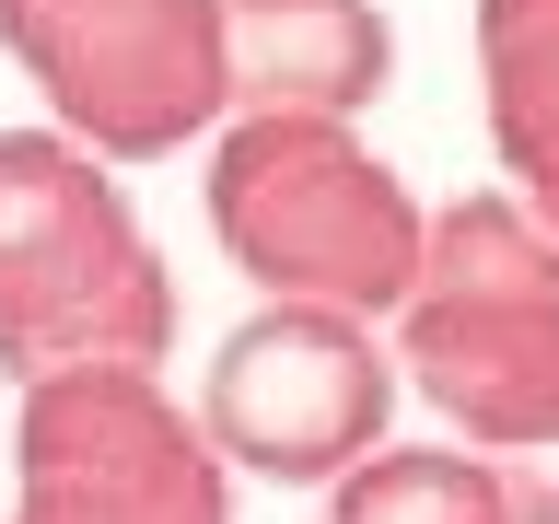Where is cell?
<instances>
[{"mask_svg":"<svg viewBox=\"0 0 559 524\" xmlns=\"http://www.w3.org/2000/svg\"><path fill=\"white\" fill-rule=\"evenodd\" d=\"M175 349V279L117 164L59 129H0V373H152Z\"/></svg>","mask_w":559,"mask_h":524,"instance_id":"1","label":"cell"},{"mask_svg":"<svg viewBox=\"0 0 559 524\" xmlns=\"http://www.w3.org/2000/svg\"><path fill=\"white\" fill-rule=\"evenodd\" d=\"M384 349H396V384H419L478 466L559 443V234L513 187L431 210Z\"/></svg>","mask_w":559,"mask_h":524,"instance_id":"2","label":"cell"},{"mask_svg":"<svg viewBox=\"0 0 559 524\" xmlns=\"http://www.w3.org/2000/svg\"><path fill=\"white\" fill-rule=\"evenodd\" d=\"M408 175L349 117H234L210 152V234L257 279V303H326V314H396L419 279Z\"/></svg>","mask_w":559,"mask_h":524,"instance_id":"3","label":"cell"},{"mask_svg":"<svg viewBox=\"0 0 559 524\" xmlns=\"http://www.w3.org/2000/svg\"><path fill=\"white\" fill-rule=\"evenodd\" d=\"M0 47L94 164H164L234 117L222 0H0Z\"/></svg>","mask_w":559,"mask_h":524,"instance_id":"4","label":"cell"},{"mask_svg":"<svg viewBox=\"0 0 559 524\" xmlns=\"http://www.w3.org/2000/svg\"><path fill=\"white\" fill-rule=\"evenodd\" d=\"M12 524H234V466L164 373H47L12 408Z\"/></svg>","mask_w":559,"mask_h":524,"instance_id":"5","label":"cell"},{"mask_svg":"<svg viewBox=\"0 0 559 524\" xmlns=\"http://www.w3.org/2000/svg\"><path fill=\"white\" fill-rule=\"evenodd\" d=\"M384 419H396V349L326 303H257L199 373V431L245 478L338 489L361 454H384Z\"/></svg>","mask_w":559,"mask_h":524,"instance_id":"6","label":"cell"},{"mask_svg":"<svg viewBox=\"0 0 559 524\" xmlns=\"http://www.w3.org/2000/svg\"><path fill=\"white\" fill-rule=\"evenodd\" d=\"M234 117H349L396 82V35L373 0H222Z\"/></svg>","mask_w":559,"mask_h":524,"instance_id":"7","label":"cell"},{"mask_svg":"<svg viewBox=\"0 0 559 524\" xmlns=\"http://www.w3.org/2000/svg\"><path fill=\"white\" fill-rule=\"evenodd\" d=\"M478 94L513 199L559 234V0H478Z\"/></svg>","mask_w":559,"mask_h":524,"instance_id":"8","label":"cell"},{"mask_svg":"<svg viewBox=\"0 0 559 524\" xmlns=\"http://www.w3.org/2000/svg\"><path fill=\"white\" fill-rule=\"evenodd\" d=\"M326 524H513L466 443H384L326 489Z\"/></svg>","mask_w":559,"mask_h":524,"instance_id":"9","label":"cell"},{"mask_svg":"<svg viewBox=\"0 0 559 524\" xmlns=\"http://www.w3.org/2000/svg\"><path fill=\"white\" fill-rule=\"evenodd\" d=\"M489 478H501V513H513V524H559V443H524V454H501Z\"/></svg>","mask_w":559,"mask_h":524,"instance_id":"10","label":"cell"}]
</instances>
